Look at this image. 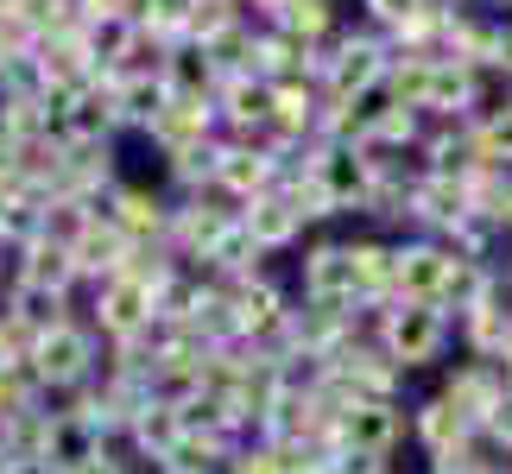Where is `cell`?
Masks as SVG:
<instances>
[{"mask_svg":"<svg viewBox=\"0 0 512 474\" xmlns=\"http://www.w3.org/2000/svg\"><path fill=\"white\" fill-rule=\"evenodd\" d=\"M159 83L171 89V102H215V89H222V70H215V57L203 45H171L165 64H159Z\"/></svg>","mask_w":512,"mask_h":474,"instance_id":"obj_20","label":"cell"},{"mask_svg":"<svg viewBox=\"0 0 512 474\" xmlns=\"http://www.w3.org/2000/svg\"><path fill=\"white\" fill-rule=\"evenodd\" d=\"M127 253H133V241L121 228L108 222V215H95V222L83 228V241L70 247V260H76V285H102V279H121L127 272Z\"/></svg>","mask_w":512,"mask_h":474,"instance_id":"obj_17","label":"cell"},{"mask_svg":"<svg viewBox=\"0 0 512 474\" xmlns=\"http://www.w3.org/2000/svg\"><path fill=\"white\" fill-rule=\"evenodd\" d=\"M76 45L89 51L95 76H114L133 57V45H140V26H133L127 13H83V26H76Z\"/></svg>","mask_w":512,"mask_h":474,"instance_id":"obj_18","label":"cell"},{"mask_svg":"<svg viewBox=\"0 0 512 474\" xmlns=\"http://www.w3.org/2000/svg\"><path fill=\"white\" fill-rule=\"evenodd\" d=\"M247 7H241V0H196V7H190V45H215V38H228L234 26H247Z\"/></svg>","mask_w":512,"mask_h":474,"instance_id":"obj_25","label":"cell"},{"mask_svg":"<svg viewBox=\"0 0 512 474\" xmlns=\"http://www.w3.org/2000/svg\"><path fill=\"white\" fill-rule=\"evenodd\" d=\"M19 354H26V335H19L7 316H0V373H13V367H19Z\"/></svg>","mask_w":512,"mask_h":474,"instance_id":"obj_29","label":"cell"},{"mask_svg":"<svg viewBox=\"0 0 512 474\" xmlns=\"http://www.w3.org/2000/svg\"><path fill=\"white\" fill-rule=\"evenodd\" d=\"M215 121H222L228 140L234 133H260L272 121V83H260V76H222V89H215Z\"/></svg>","mask_w":512,"mask_h":474,"instance_id":"obj_19","label":"cell"},{"mask_svg":"<svg viewBox=\"0 0 512 474\" xmlns=\"http://www.w3.org/2000/svg\"><path fill=\"white\" fill-rule=\"evenodd\" d=\"M424 7H430V0H361V26L380 32V38H392V32H405Z\"/></svg>","mask_w":512,"mask_h":474,"instance_id":"obj_27","label":"cell"},{"mask_svg":"<svg viewBox=\"0 0 512 474\" xmlns=\"http://www.w3.org/2000/svg\"><path fill=\"white\" fill-rule=\"evenodd\" d=\"M405 443H411L405 399H361V405H348L342 418H336V449H354V456L392 462Z\"/></svg>","mask_w":512,"mask_h":474,"instance_id":"obj_6","label":"cell"},{"mask_svg":"<svg viewBox=\"0 0 512 474\" xmlns=\"http://www.w3.org/2000/svg\"><path fill=\"white\" fill-rule=\"evenodd\" d=\"M13 279H26V285H45V291H64V298H76V260H70V247H57V241H32L26 253H13Z\"/></svg>","mask_w":512,"mask_h":474,"instance_id":"obj_21","label":"cell"},{"mask_svg":"<svg viewBox=\"0 0 512 474\" xmlns=\"http://www.w3.org/2000/svg\"><path fill=\"white\" fill-rule=\"evenodd\" d=\"M140 140L159 158H177V152H196V146L222 140V121H215V102H171L159 121L140 133Z\"/></svg>","mask_w":512,"mask_h":474,"instance_id":"obj_12","label":"cell"},{"mask_svg":"<svg viewBox=\"0 0 512 474\" xmlns=\"http://www.w3.org/2000/svg\"><path fill=\"white\" fill-rule=\"evenodd\" d=\"M241 7H253V0H241Z\"/></svg>","mask_w":512,"mask_h":474,"instance_id":"obj_32","label":"cell"},{"mask_svg":"<svg viewBox=\"0 0 512 474\" xmlns=\"http://www.w3.org/2000/svg\"><path fill=\"white\" fill-rule=\"evenodd\" d=\"M367 335H373V348H380L399 373H424V367L449 361L456 316H449L443 304H380L367 316Z\"/></svg>","mask_w":512,"mask_h":474,"instance_id":"obj_1","label":"cell"},{"mask_svg":"<svg viewBox=\"0 0 512 474\" xmlns=\"http://www.w3.org/2000/svg\"><path fill=\"white\" fill-rule=\"evenodd\" d=\"M298 304H342V310H361V279H354V247L348 241H304V260H298Z\"/></svg>","mask_w":512,"mask_h":474,"instance_id":"obj_5","label":"cell"},{"mask_svg":"<svg viewBox=\"0 0 512 474\" xmlns=\"http://www.w3.org/2000/svg\"><path fill=\"white\" fill-rule=\"evenodd\" d=\"M475 140H481V165L512 171V95L494 114H481V121H475Z\"/></svg>","mask_w":512,"mask_h":474,"instance_id":"obj_26","label":"cell"},{"mask_svg":"<svg viewBox=\"0 0 512 474\" xmlns=\"http://www.w3.org/2000/svg\"><path fill=\"white\" fill-rule=\"evenodd\" d=\"M279 177H285V158L279 152L222 140V158H215V196H228L234 209L253 203V196H266V190H279Z\"/></svg>","mask_w":512,"mask_h":474,"instance_id":"obj_11","label":"cell"},{"mask_svg":"<svg viewBox=\"0 0 512 474\" xmlns=\"http://www.w3.org/2000/svg\"><path fill=\"white\" fill-rule=\"evenodd\" d=\"M298 165L323 184V196L336 203V215H361L373 196V152L348 140H310L298 152Z\"/></svg>","mask_w":512,"mask_h":474,"instance_id":"obj_4","label":"cell"},{"mask_svg":"<svg viewBox=\"0 0 512 474\" xmlns=\"http://www.w3.org/2000/svg\"><path fill=\"white\" fill-rule=\"evenodd\" d=\"M19 152H26V146L0 133V196H13L19 184H26V177H19Z\"/></svg>","mask_w":512,"mask_h":474,"instance_id":"obj_28","label":"cell"},{"mask_svg":"<svg viewBox=\"0 0 512 474\" xmlns=\"http://www.w3.org/2000/svg\"><path fill=\"white\" fill-rule=\"evenodd\" d=\"M512 7V0H487V13H506Z\"/></svg>","mask_w":512,"mask_h":474,"instance_id":"obj_31","label":"cell"},{"mask_svg":"<svg viewBox=\"0 0 512 474\" xmlns=\"http://www.w3.org/2000/svg\"><path fill=\"white\" fill-rule=\"evenodd\" d=\"M7 19H13V0H0V26H7Z\"/></svg>","mask_w":512,"mask_h":474,"instance_id":"obj_30","label":"cell"},{"mask_svg":"<svg viewBox=\"0 0 512 474\" xmlns=\"http://www.w3.org/2000/svg\"><path fill=\"white\" fill-rule=\"evenodd\" d=\"M405 424H411V443H418V456H443V449H456V443L475 437V424H468L437 386H430L418 405H405Z\"/></svg>","mask_w":512,"mask_h":474,"instance_id":"obj_16","label":"cell"},{"mask_svg":"<svg viewBox=\"0 0 512 474\" xmlns=\"http://www.w3.org/2000/svg\"><path fill=\"white\" fill-rule=\"evenodd\" d=\"M108 449V437L95 430L76 405H64L57 399V411H51V437H45V474H70V468H83V462H95Z\"/></svg>","mask_w":512,"mask_h":474,"instance_id":"obj_15","label":"cell"},{"mask_svg":"<svg viewBox=\"0 0 512 474\" xmlns=\"http://www.w3.org/2000/svg\"><path fill=\"white\" fill-rule=\"evenodd\" d=\"M272 26H285V32H298L304 45H329V38H336L348 19H342V7L336 0H291V7L272 19Z\"/></svg>","mask_w":512,"mask_h":474,"instance_id":"obj_22","label":"cell"},{"mask_svg":"<svg viewBox=\"0 0 512 474\" xmlns=\"http://www.w3.org/2000/svg\"><path fill=\"white\" fill-rule=\"evenodd\" d=\"M449 279V247L430 234H405L392 241V304H443Z\"/></svg>","mask_w":512,"mask_h":474,"instance_id":"obj_8","label":"cell"},{"mask_svg":"<svg viewBox=\"0 0 512 474\" xmlns=\"http://www.w3.org/2000/svg\"><path fill=\"white\" fill-rule=\"evenodd\" d=\"M190 7H196V0H133L127 19H133L140 32H152V38H165V45H184V32H190Z\"/></svg>","mask_w":512,"mask_h":474,"instance_id":"obj_23","label":"cell"},{"mask_svg":"<svg viewBox=\"0 0 512 474\" xmlns=\"http://www.w3.org/2000/svg\"><path fill=\"white\" fill-rule=\"evenodd\" d=\"M241 228L253 234V247H260L266 260H279V253H291V247L310 241V228L298 222V209H291L279 190H266V196H253V203H241Z\"/></svg>","mask_w":512,"mask_h":474,"instance_id":"obj_14","label":"cell"},{"mask_svg":"<svg viewBox=\"0 0 512 474\" xmlns=\"http://www.w3.org/2000/svg\"><path fill=\"white\" fill-rule=\"evenodd\" d=\"M45 127H51L45 95H0V133H7V140L38 146V140H45Z\"/></svg>","mask_w":512,"mask_h":474,"instance_id":"obj_24","label":"cell"},{"mask_svg":"<svg viewBox=\"0 0 512 474\" xmlns=\"http://www.w3.org/2000/svg\"><path fill=\"white\" fill-rule=\"evenodd\" d=\"M506 474H512V468H506Z\"/></svg>","mask_w":512,"mask_h":474,"instance_id":"obj_33","label":"cell"},{"mask_svg":"<svg viewBox=\"0 0 512 474\" xmlns=\"http://www.w3.org/2000/svg\"><path fill=\"white\" fill-rule=\"evenodd\" d=\"M437 392L462 411L468 424L481 430V424L500 411V399H506V361H481V354H462V361H449V367H443Z\"/></svg>","mask_w":512,"mask_h":474,"instance_id":"obj_10","label":"cell"},{"mask_svg":"<svg viewBox=\"0 0 512 474\" xmlns=\"http://www.w3.org/2000/svg\"><path fill=\"white\" fill-rule=\"evenodd\" d=\"M386 38L367 32V26H342L329 45H317V89L323 102H354V95L380 89L386 76Z\"/></svg>","mask_w":512,"mask_h":474,"instance_id":"obj_3","label":"cell"},{"mask_svg":"<svg viewBox=\"0 0 512 474\" xmlns=\"http://www.w3.org/2000/svg\"><path fill=\"white\" fill-rule=\"evenodd\" d=\"M95 215H108L114 228L127 234L133 247H165V228H171V196L152 190V184H133V177H121L102 203H95Z\"/></svg>","mask_w":512,"mask_h":474,"instance_id":"obj_9","label":"cell"},{"mask_svg":"<svg viewBox=\"0 0 512 474\" xmlns=\"http://www.w3.org/2000/svg\"><path fill=\"white\" fill-rule=\"evenodd\" d=\"M0 316L26 335V342H38V335H51L57 323H70L76 316V298H64V291H45V285H26V279H7V291H0Z\"/></svg>","mask_w":512,"mask_h":474,"instance_id":"obj_13","label":"cell"},{"mask_svg":"<svg viewBox=\"0 0 512 474\" xmlns=\"http://www.w3.org/2000/svg\"><path fill=\"white\" fill-rule=\"evenodd\" d=\"M291 291L272 279V272H253V279H234L228 285V310H234V335H241V348H260L272 342V335L285 329V316H291Z\"/></svg>","mask_w":512,"mask_h":474,"instance_id":"obj_7","label":"cell"},{"mask_svg":"<svg viewBox=\"0 0 512 474\" xmlns=\"http://www.w3.org/2000/svg\"><path fill=\"white\" fill-rule=\"evenodd\" d=\"M102 335H95L83 316H70V323H57L51 335H38L26 342L19 354V367L32 373V386L45 392V399H76L83 386H95V373H102Z\"/></svg>","mask_w":512,"mask_h":474,"instance_id":"obj_2","label":"cell"}]
</instances>
